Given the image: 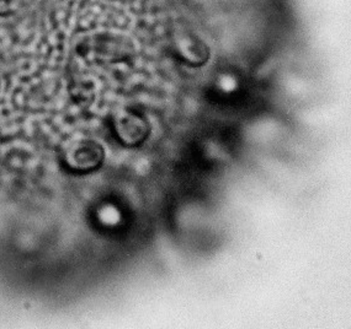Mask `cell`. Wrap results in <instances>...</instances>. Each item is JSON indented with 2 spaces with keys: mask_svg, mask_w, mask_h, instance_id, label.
I'll use <instances>...</instances> for the list:
<instances>
[{
  "mask_svg": "<svg viewBox=\"0 0 351 329\" xmlns=\"http://www.w3.org/2000/svg\"><path fill=\"white\" fill-rule=\"evenodd\" d=\"M103 149L99 144L90 140H85L74 149L69 159L72 160L74 168L88 170V168H97L103 160Z\"/></svg>",
  "mask_w": 351,
  "mask_h": 329,
  "instance_id": "cell-2",
  "label": "cell"
},
{
  "mask_svg": "<svg viewBox=\"0 0 351 329\" xmlns=\"http://www.w3.org/2000/svg\"><path fill=\"white\" fill-rule=\"evenodd\" d=\"M178 51L184 60L195 66H200L202 63H205L210 55L208 49L204 43H201L197 38H190V37L179 41Z\"/></svg>",
  "mask_w": 351,
  "mask_h": 329,
  "instance_id": "cell-3",
  "label": "cell"
},
{
  "mask_svg": "<svg viewBox=\"0 0 351 329\" xmlns=\"http://www.w3.org/2000/svg\"><path fill=\"white\" fill-rule=\"evenodd\" d=\"M114 129L119 139L128 145H136L149 134L148 122L132 111H122L114 117Z\"/></svg>",
  "mask_w": 351,
  "mask_h": 329,
  "instance_id": "cell-1",
  "label": "cell"
},
{
  "mask_svg": "<svg viewBox=\"0 0 351 329\" xmlns=\"http://www.w3.org/2000/svg\"><path fill=\"white\" fill-rule=\"evenodd\" d=\"M18 10V0H0V18H9Z\"/></svg>",
  "mask_w": 351,
  "mask_h": 329,
  "instance_id": "cell-4",
  "label": "cell"
}]
</instances>
